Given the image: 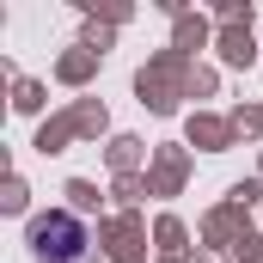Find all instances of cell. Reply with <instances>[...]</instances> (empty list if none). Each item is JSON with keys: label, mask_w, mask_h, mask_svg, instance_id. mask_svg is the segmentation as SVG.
Wrapping results in <instances>:
<instances>
[{"label": "cell", "mask_w": 263, "mask_h": 263, "mask_svg": "<svg viewBox=\"0 0 263 263\" xmlns=\"http://www.w3.org/2000/svg\"><path fill=\"white\" fill-rule=\"evenodd\" d=\"M31 245H37V257H43V263H80L86 233H80L67 214H55V220H37V227H31Z\"/></svg>", "instance_id": "cell-1"}]
</instances>
